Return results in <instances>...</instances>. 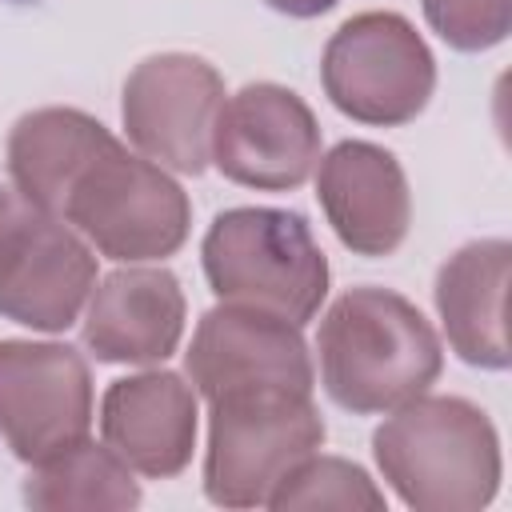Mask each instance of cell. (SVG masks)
<instances>
[{"mask_svg":"<svg viewBox=\"0 0 512 512\" xmlns=\"http://www.w3.org/2000/svg\"><path fill=\"white\" fill-rule=\"evenodd\" d=\"M320 388L352 416H380L428 392L444 348L424 312L392 288L360 284L340 292L316 332Z\"/></svg>","mask_w":512,"mask_h":512,"instance_id":"cell-1","label":"cell"},{"mask_svg":"<svg viewBox=\"0 0 512 512\" xmlns=\"http://www.w3.org/2000/svg\"><path fill=\"white\" fill-rule=\"evenodd\" d=\"M372 460L416 512H480L500 492L504 460L492 416L464 396H412L372 432Z\"/></svg>","mask_w":512,"mask_h":512,"instance_id":"cell-2","label":"cell"},{"mask_svg":"<svg viewBox=\"0 0 512 512\" xmlns=\"http://www.w3.org/2000/svg\"><path fill=\"white\" fill-rule=\"evenodd\" d=\"M52 216L116 264L168 260L192 232L188 192L112 132L80 160Z\"/></svg>","mask_w":512,"mask_h":512,"instance_id":"cell-3","label":"cell"},{"mask_svg":"<svg viewBox=\"0 0 512 512\" xmlns=\"http://www.w3.org/2000/svg\"><path fill=\"white\" fill-rule=\"evenodd\" d=\"M208 288L224 304L272 312L304 328L328 296V256L292 208H224L200 244Z\"/></svg>","mask_w":512,"mask_h":512,"instance_id":"cell-4","label":"cell"},{"mask_svg":"<svg viewBox=\"0 0 512 512\" xmlns=\"http://www.w3.org/2000/svg\"><path fill=\"white\" fill-rule=\"evenodd\" d=\"M324 416L304 388H236L208 400L204 496L220 508H268L280 480L320 452Z\"/></svg>","mask_w":512,"mask_h":512,"instance_id":"cell-5","label":"cell"},{"mask_svg":"<svg viewBox=\"0 0 512 512\" xmlns=\"http://www.w3.org/2000/svg\"><path fill=\"white\" fill-rule=\"evenodd\" d=\"M320 84L336 112L372 128L416 120L436 92V56L400 12H356L324 44Z\"/></svg>","mask_w":512,"mask_h":512,"instance_id":"cell-6","label":"cell"},{"mask_svg":"<svg viewBox=\"0 0 512 512\" xmlns=\"http://www.w3.org/2000/svg\"><path fill=\"white\" fill-rule=\"evenodd\" d=\"M92 416V372L72 344L0 340V440L20 464L88 440Z\"/></svg>","mask_w":512,"mask_h":512,"instance_id":"cell-7","label":"cell"},{"mask_svg":"<svg viewBox=\"0 0 512 512\" xmlns=\"http://www.w3.org/2000/svg\"><path fill=\"white\" fill-rule=\"evenodd\" d=\"M224 96V76L204 56H144L120 92L128 144L168 172L200 176L212 164V124Z\"/></svg>","mask_w":512,"mask_h":512,"instance_id":"cell-8","label":"cell"},{"mask_svg":"<svg viewBox=\"0 0 512 512\" xmlns=\"http://www.w3.org/2000/svg\"><path fill=\"white\" fill-rule=\"evenodd\" d=\"M320 160V124L284 84L256 80L224 96L212 124V164L224 180L256 192L300 188Z\"/></svg>","mask_w":512,"mask_h":512,"instance_id":"cell-9","label":"cell"},{"mask_svg":"<svg viewBox=\"0 0 512 512\" xmlns=\"http://www.w3.org/2000/svg\"><path fill=\"white\" fill-rule=\"evenodd\" d=\"M184 372L200 400L236 388L316 392V368L300 328L272 312L224 300L200 316L184 352Z\"/></svg>","mask_w":512,"mask_h":512,"instance_id":"cell-10","label":"cell"},{"mask_svg":"<svg viewBox=\"0 0 512 512\" xmlns=\"http://www.w3.org/2000/svg\"><path fill=\"white\" fill-rule=\"evenodd\" d=\"M316 200L336 240L368 260L392 256L412 224L408 176L372 140H340L316 160Z\"/></svg>","mask_w":512,"mask_h":512,"instance_id":"cell-11","label":"cell"},{"mask_svg":"<svg viewBox=\"0 0 512 512\" xmlns=\"http://www.w3.org/2000/svg\"><path fill=\"white\" fill-rule=\"evenodd\" d=\"M200 428L196 388L168 368L120 376L100 396L104 444L140 476L172 480L192 464Z\"/></svg>","mask_w":512,"mask_h":512,"instance_id":"cell-12","label":"cell"},{"mask_svg":"<svg viewBox=\"0 0 512 512\" xmlns=\"http://www.w3.org/2000/svg\"><path fill=\"white\" fill-rule=\"evenodd\" d=\"M96 280L92 244L64 220L36 212L0 264V316L32 332H68Z\"/></svg>","mask_w":512,"mask_h":512,"instance_id":"cell-13","label":"cell"},{"mask_svg":"<svg viewBox=\"0 0 512 512\" xmlns=\"http://www.w3.org/2000/svg\"><path fill=\"white\" fill-rule=\"evenodd\" d=\"M188 300L156 264H124L96 280L84 304V348L104 364H164L184 336Z\"/></svg>","mask_w":512,"mask_h":512,"instance_id":"cell-14","label":"cell"},{"mask_svg":"<svg viewBox=\"0 0 512 512\" xmlns=\"http://www.w3.org/2000/svg\"><path fill=\"white\" fill-rule=\"evenodd\" d=\"M512 244L504 236L460 244L432 284V300L448 336V348L484 372H504L512 352L504 336V296H508Z\"/></svg>","mask_w":512,"mask_h":512,"instance_id":"cell-15","label":"cell"},{"mask_svg":"<svg viewBox=\"0 0 512 512\" xmlns=\"http://www.w3.org/2000/svg\"><path fill=\"white\" fill-rule=\"evenodd\" d=\"M108 136V128L80 108H36L24 112L8 132V180L12 188L40 212H56L64 184L80 168V160Z\"/></svg>","mask_w":512,"mask_h":512,"instance_id":"cell-16","label":"cell"},{"mask_svg":"<svg viewBox=\"0 0 512 512\" xmlns=\"http://www.w3.org/2000/svg\"><path fill=\"white\" fill-rule=\"evenodd\" d=\"M24 504L32 508H136V472L96 440H80L40 464H28Z\"/></svg>","mask_w":512,"mask_h":512,"instance_id":"cell-17","label":"cell"},{"mask_svg":"<svg viewBox=\"0 0 512 512\" xmlns=\"http://www.w3.org/2000/svg\"><path fill=\"white\" fill-rule=\"evenodd\" d=\"M268 508L276 512H296V508H368V512H380L384 508V492L376 488V480L344 460V456H320L312 452L308 460H300L284 480L280 488L268 496Z\"/></svg>","mask_w":512,"mask_h":512,"instance_id":"cell-18","label":"cell"},{"mask_svg":"<svg viewBox=\"0 0 512 512\" xmlns=\"http://www.w3.org/2000/svg\"><path fill=\"white\" fill-rule=\"evenodd\" d=\"M428 28L456 52H488L508 40L512 0H420Z\"/></svg>","mask_w":512,"mask_h":512,"instance_id":"cell-19","label":"cell"},{"mask_svg":"<svg viewBox=\"0 0 512 512\" xmlns=\"http://www.w3.org/2000/svg\"><path fill=\"white\" fill-rule=\"evenodd\" d=\"M36 212H40V208H32V204L12 188V180L0 184V264H4V256L12 252V244L20 240V232L28 228V220H32Z\"/></svg>","mask_w":512,"mask_h":512,"instance_id":"cell-20","label":"cell"},{"mask_svg":"<svg viewBox=\"0 0 512 512\" xmlns=\"http://www.w3.org/2000/svg\"><path fill=\"white\" fill-rule=\"evenodd\" d=\"M272 12H284V16H296V20H312V16H324L328 8H336L340 0H264Z\"/></svg>","mask_w":512,"mask_h":512,"instance_id":"cell-21","label":"cell"}]
</instances>
